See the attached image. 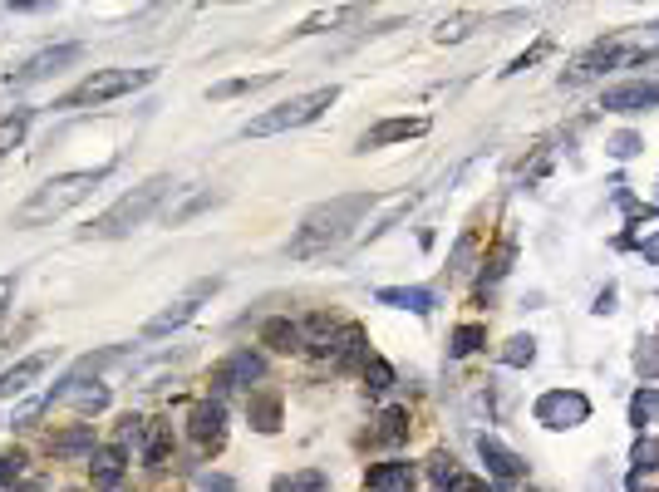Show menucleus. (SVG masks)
<instances>
[{"label": "nucleus", "mask_w": 659, "mask_h": 492, "mask_svg": "<svg viewBox=\"0 0 659 492\" xmlns=\"http://www.w3.org/2000/svg\"><path fill=\"white\" fill-rule=\"evenodd\" d=\"M512 256H517V246H512V242L497 246V251H492V261L482 266V281H502V276H507V266H512Z\"/></svg>", "instance_id": "29"}, {"label": "nucleus", "mask_w": 659, "mask_h": 492, "mask_svg": "<svg viewBox=\"0 0 659 492\" xmlns=\"http://www.w3.org/2000/svg\"><path fill=\"white\" fill-rule=\"evenodd\" d=\"M610 153H615V158H635V153H640V138H635V133H620V138H610Z\"/></svg>", "instance_id": "36"}, {"label": "nucleus", "mask_w": 659, "mask_h": 492, "mask_svg": "<svg viewBox=\"0 0 659 492\" xmlns=\"http://www.w3.org/2000/svg\"><path fill=\"white\" fill-rule=\"evenodd\" d=\"M20 473H25V458L20 453H0V488H10Z\"/></svg>", "instance_id": "32"}, {"label": "nucleus", "mask_w": 659, "mask_h": 492, "mask_svg": "<svg viewBox=\"0 0 659 492\" xmlns=\"http://www.w3.org/2000/svg\"><path fill=\"white\" fill-rule=\"evenodd\" d=\"M502 360H507V365H532V360H537V340H532V335H512L507 350H502Z\"/></svg>", "instance_id": "27"}, {"label": "nucleus", "mask_w": 659, "mask_h": 492, "mask_svg": "<svg viewBox=\"0 0 659 492\" xmlns=\"http://www.w3.org/2000/svg\"><path fill=\"white\" fill-rule=\"evenodd\" d=\"M364 379H369V389H389V384H394V369H389V360L369 355V360H364Z\"/></svg>", "instance_id": "31"}, {"label": "nucleus", "mask_w": 659, "mask_h": 492, "mask_svg": "<svg viewBox=\"0 0 659 492\" xmlns=\"http://www.w3.org/2000/svg\"><path fill=\"white\" fill-rule=\"evenodd\" d=\"M30 119H35L30 109H15V114H5V119H0V158H5L10 148H20V143H25V133H30Z\"/></svg>", "instance_id": "22"}, {"label": "nucleus", "mask_w": 659, "mask_h": 492, "mask_svg": "<svg viewBox=\"0 0 659 492\" xmlns=\"http://www.w3.org/2000/svg\"><path fill=\"white\" fill-rule=\"evenodd\" d=\"M655 414H659V394H655V389H650V394H635V404H630V424H635V429H645Z\"/></svg>", "instance_id": "30"}, {"label": "nucleus", "mask_w": 659, "mask_h": 492, "mask_svg": "<svg viewBox=\"0 0 659 492\" xmlns=\"http://www.w3.org/2000/svg\"><path fill=\"white\" fill-rule=\"evenodd\" d=\"M600 109L605 114H645V109H659V84H650V79L615 84V89L600 94Z\"/></svg>", "instance_id": "8"}, {"label": "nucleus", "mask_w": 659, "mask_h": 492, "mask_svg": "<svg viewBox=\"0 0 659 492\" xmlns=\"http://www.w3.org/2000/svg\"><path fill=\"white\" fill-rule=\"evenodd\" d=\"M635 365L645 369V374H659V350H655V345H645V350L635 355Z\"/></svg>", "instance_id": "39"}, {"label": "nucleus", "mask_w": 659, "mask_h": 492, "mask_svg": "<svg viewBox=\"0 0 659 492\" xmlns=\"http://www.w3.org/2000/svg\"><path fill=\"white\" fill-rule=\"evenodd\" d=\"M202 488H207V492H237V483H232V478H222V473H202Z\"/></svg>", "instance_id": "37"}, {"label": "nucleus", "mask_w": 659, "mask_h": 492, "mask_svg": "<svg viewBox=\"0 0 659 492\" xmlns=\"http://www.w3.org/2000/svg\"><path fill=\"white\" fill-rule=\"evenodd\" d=\"M173 187H178V183H173L168 173H153L148 183H138L133 192H123V197L114 202V207H109V212H104V217H94V222L84 227V237H89V242H94V237H99V242L128 237L133 227H143V222H148V217L163 207V197H168Z\"/></svg>", "instance_id": "3"}, {"label": "nucleus", "mask_w": 659, "mask_h": 492, "mask_svg": "<svg viewBox=\"0 0 659 492\" xmlns=\"http://www.w3.org/2000/svg\"><path fill=\"white\" fill-rule=\"evenodd\" d=\"M532 414H537V424H546V429H576V424L591 419V399L576 394V389H551V394L537 399Z\"/></svg>", "instance_id": "7"}, {"label": "nucleus", "mask_w": 659, "mask_h": 492, "mask_svg": "<svg viewBox=\"0 0 659 492\" xmlns=\"http://www.w3.org/2000/svg\"><path fill=\"white\" fill-rule=\"evenodd\" d=\"M423 133H428V119H384L360 138V153L389 148V143H409V138H423Z\"/></svg>", "instance_id": "13"}, {"label": "nucleus", "mask_w": 659, "mask_h": 492, "mask_svg": "<svg viewBox=\"0 0 659 492\" xmlns=\"http://www.w3.org/2000/svg\"><path fill=\"white\" fill-rule=\"evenodd\" d=\"M443 492H487V483H482V478H473V473H453Z\"/></svg>", "instance_id": "35"}, {"label": "nucleus", "mask_w": 659, "mask_h": 492, "mask_svg": "<svg viewBox=\"0 0 659 492\" xmlns=\"http://www.w3.org/2000/svg\"><path fill=\"white\" fill-rule=\"evenodd\" d=\"M546 50H551V45H546V40H541L537 50H527V55H522V60H512V69H507V74H522V69H527V64H537L541 55H546Z\"/></svg>", "instance_id": "38"}, {"label": "nucleus", "mask_w": 659, "mask_h": 492, "mask_svg": "<svg viewBox=\"0 0 659 492\" xmlns=\"http://www.w3.org/2000/svg\"><path fill=\"white\" fill-rule=\"evenodd\" d=\"M158 79V69H94V74H84L69 94L60 99V109H99V104H109V99H123V94H133V89H143V84H153Z\"/></svg>", "instance_id": "5"}, {"label": "nucleus", "mask_w": 659, "mask_h": 492, "mask_svg": "<svg viewBox=\"0 0 659 492\" xmlns=\"http://www.w3.org/2000/svg\"><path fill=\"white\" fill-rule=\"evenodd\" d=\"M428 463H433V468H428V473H433V483H438V488H448V478L458 473V468H453V458H448V453H433Z\"/></svg>", "instance_id": "33"}, {"label": "nucleus", "mask_w": 659, "mask_h": 492, "mask_svg": "<svg viewBox=\"0 0 659 492\" xmlns=\"http://www.w3.org/2000/svg\"><path fill=\"white\" fill-rule=\"evenodd\" d=\"M168 448H173V433H168V424H148V448H143V463H148V468H158V463L168 458Z\"/></svg>", "instance_id": "25"}, {"label": "nucleus", "mask_w": 659, "mask_h": 492, "mask_svg": "<svg viewBox=\"0 0 659 492\" xmlns=\"http://www.w3.org/2000/svg\"><path fill=\"white\" fill-rule=\"evenodd\" d=\"M261 345H271L276 355H296L300 345H305V330H300L296 320H286V315H271L261 325Z\"/></svg>", "instance_id": "16"}, {"label": "nucleus", "mask_w": 659, "mask_h": 492, "mask_svg": "<svg viewBox=\"0 0 659 492\" xmlns=\"http://www.w3.org/2000/svg\"><path fill=\"white\" fill-rule=\"evenodd\" d=\"M635 468L645 473V468H659V438H645L640 448H635Z\"/></svg>", "instance_id": "34"}, {"label": "nucleus", "mask_w": 659, "mask_h": 492, "mask_svg": "<svg viewBox=\"0 0 659 492\" xmlns=\"http://www.w3.org/2000/svg\"><path fill=\"white\" fill-rule=\"evenodd\" d=\"M50 448H55V453H94L99 443H94V433L89 429H74V433H64V438H55Z\"/></svg>", "instance_id": "28"}, {"label": "nucleus", "mask_w": 659, "mask_h": 492, "mask_svg": "<svg viewBox=\"0 0 659 492\" xmlns=\"http://www.w3.org/2000/svg\"><path fill=\"white\" fill-rule=\"evenodd\" d=\"M10 291H15V276H0V306L10 301Z\"/></svg>", "instance_id": "40"}, {"label": "nucleus", "mask_w": 659, "mask_h": 492, "mask_svg": "<svg viewBox=\"0 0 659 492\" xmlns=\"http://www.w3.org/2000/svg\"><path fill=\"white\" fill-rule=\"evenodd\" d=\"M364 483H369V492H409L414 488V468L409 463H379V468L364 473Z\"/></svg>", "instance_id": "18"}, {"label": "nucleus", "mask_w": 659, "mask_h": 492, "mask_svg": "<svg viewBox=\"0 0 659 492\" xmlns=\"http://www.w3.org/2000/svg\"><path fill=\"white\" fill-rule=\"evenodd\" d=\"M261 374H266V360L251 355V350H237V355H227L222 365L212 369V389H217V394H227V389H246V384L261 379Z\"/></svg>", "instance_id": "10"}, {"label": "nucleus", "mask_w": 659, "mask_h": 492, "mask_svg": "<svg viewBox=\"0 0 659 492\" xmlns=\"http://www.w3.org/2000/svg\"><path fill=\"white\" fill-rule=\"evenodd\" d=\"M330 483H325V473L320 468H305V473H281L276 483H271V492H325Z\"/></svg>", "instance_id": "23"}, {"label": "nucleus", "mask_w": 659, "mask_h": 492, "mask_svg": "<svg viewBox=\"0 0 659 492\" xmlns=\"http://www.w3.org/2000/svg\"><path fill=\"white\" fill-rule=\"evenodd\" d=\"M340 99V89L335 84H325V89H310V94H296V99H286V104H276V109H266L261 119H251L241 133L246 138H271V133H291V128H305V123H315L330 104Z\"/></svg>", "instance_id": "4"}, {"label": "nucleus", "mask_w": 659, "mask_h": 492, "mask_svg": "<svg viewBox=\"0 0 659 492\" xmlns=\"http://www.w3.org/2000/svg\"><path fill=\"white\" fill-rule=\"evenodd\" d=\"M187 433H192L197 448H222V438H227V409H222V399H202V404H192V414H187Z\"/></svg>", "instance_id": "9"}, {"label": "nucleus", "mask_w": 659, "mask_h": 492, "mask_svg": "<svg viewBox=\"0 0 659 492\" xmlns=\"http://www.w3.org/2000/svg\"><path fill=\"white\" fill-rule=\"evenodd\" d=\"M276 74H251V79H227V84H212V99H232V94H251V89H266Z\"/></svg>", "instance_id": "26"}, {"label": "nucleus", "mask_w": 659, "mask_h": 492, "mask_svg": "<svg viewBox=\"0 0 659 492\" xmlns=\"http://www.w3.org/2000/svg\"><path fill=\"white\" fill-rule=\"evenodd\" d=\"M374 438H379V443H404V438H409V409H404V404H389V409L379 414Z\"/></svg>", "instance_id": "21"}, {"label": "nucleus", "mask_w": 659, "mask_h": 492, "mask_svg": "<svg viewBox=\"0 0 659 492\" xmlns=\"http://www.w3.org/2000/svg\"><path fill=\"white\" fill-rule=\"evenodd\" d=\"M360 212H369V192H345V197H330V202L310 207L286 251L291 256H315L325 246H340L350 237V227L360 222Z\"/></svg>", "instance_id": "2"}, {"label": "nucleus", "mask_w": 659, "mask_h": 492, "mask_svg": "<svg viewBox=\"0 0 659 492\" xmlns=\"http://www.w3.org/2000/svg\"><path fill=\"white\" fill-rule=\"evenodd\" d=\"M222 291V276H202V281H192L187 291H182L173 306H163L148 325H143V340H163V335H173V330H182L197 310H202V301H212Z\"/></svg>", "instance_id": "6"}, {"label": "nucleus", "mask_w": 659, "mask_h": 492, "mask_svg": "<svg viewBox=\"0 0 659 492\" xmlns=\"http://www.w3.org/2000/svg\"><path fill=\"white\" fill-rule=\"evenodd\" d=\"M123 468H128V453H123L119 443H99V448L89 453V478H94V488L114 492L123 483Z\"/></svg>", "instance_id": "12"}, {"label": "nucleus", "mask_w": 659, "mask_h": 492, "mask_svg": "<svg viewBox=\"0 0 659 492\" xmlns=\"http://www.w3.org/2000/svg\"><path fill=\"white\" fill-rule=\"evenodd\" d=\"M246 414H251V424L261 433H276L281 429V394H256V399L246 404Z\"/></svg>", "instance_id": "19"}, {"label": "nucleus", "mask_w": 659, "mask_h": 492, "mask_svg": "<svg viewBox=\"0 0 659 492\" xmlns=\"http://www.w3.org/2000/svg\"><path fill=\"white\" fill-rule=\"evenodd\" d=\"M50 360H55V355L45 350V355H25L20 365H10L5 374H0V399H15V394H25V389H30V384H35V379L50 369Z\"/></svg>", "instance_id": "14"}, {"label": "nucleus", "mask_w": 659, "mask_h": 492, "mask_svg": "<svg viewBox=\"0 0 659 492\" xmlns=\"http://www.w3.org/2000/svg\"><path fill=\"white\" fill-rule=\"evenodd\" d=\"M217 202H222V192H212V187H207V192H192V197H182L178 207H168V227L192 222L197 212H207V207H217Z\"/></svg>", "instance_id": "20"}, {"label": "nucleus", "mask_w": 659, "mask_h": 492, "mask_svg": "<svg viewBox=\"0 0 659 492\" xmlns=\"http://www.w3.org/2000/svg\"><path fill=\"white\" fill-rule=\"evenodd\" d=\"M109 173H114V168L104 163V168H79V173H60V178L40 183L20 207H15V227H50V222H60L64 212H74L79 202H89L94 187H104Z\"/></svg>", "instance_id": "1"}, {"label": "nucleus", "mask_w": 659, "mask_h": 492, "mask_svg": "<svg viewBox=\"0 0 659 492\" xmlns=\"http://www.w3.org/2000/svg\"><path fill=\"white\" fill-rule=\"evenodd\" d=\"M79 55H84L79 45H55V50H40L35 60H25V64H20V69H15L10 79H15V84H40V79H50V74H60L64 64H74V60H79Z\"/></svg>", "instance_id": "11"}, {"label": "nucleus", "mask_w": 659, "mask_h": 492, "mask_svg": "<svg viewBox=\"0 0 659 492\" xmlns=\"http://www.w3.org/2000/svg\"><path fill=\"white\" fill-rule=\"evenodd\" d=\"M478 453H482V463H487L492 478H522V473H527V463H522L507 443H497V438H487V433L478 438Z\"/></svg>", "instance_id": "15"}, {"label": "nucleus", "mask_w": 659, "mask_h": 492, "mask_svg": "<svg viewBox=\"0 0 659 492\" xmlns=\"http://www.w3.org/2000/svg\"><path fill=\"white\" fill-rule=\"evenodd\" d=\"M645 256H650V261H659V237H650V242H645Z\"/></svg>", "instance_id": "41"}, {"label": "nucleus", "mask_w": 659, "mask_h": 492, "mask_svg": "<svg viewBox=\"0 0 659 492\" xmlns=\"http://www.w3.org/2000/svg\"><path fill=\"white\" fill-rule=\"evenodd\" d=\"M379 306H399V310H414V315H433L438 296L423 291V286H384V291H379Z\"/></svg>", "instance_id": "17"}, {"label": "nucleus", "mask_w": 659, "mask_h": 492, "mask_svg": "<svg viewBox=\"0 0 659 492\" xmlns=\"http://www.w3.org/2000/svg\"><path fill=\"white\" fill-rule=\"evenodd\" d=\"M482 345H487V330H482V325H458V330H453L448 355H453V360H463V355H478Z\"/></svg>", "instance_id": "24"}]
</instances>
